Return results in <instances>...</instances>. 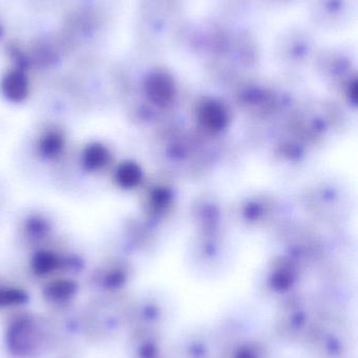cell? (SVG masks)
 Listing matches in <instances>:
<instances>
[{"instance_id":"7a4b0ae2","label":"cell","mask_w":358,"mask_h":358,"mask_svg":"<svg viewBox=\"0 0 358 358\" xmlns=\"http://www.w3.org/2000/svg\"><path fill=\"white\" fill-rule=\"evenodd\" d=\"M322 313H311L302 305L291 303L275 317V329L282 340L304 344Z\"/></svg>"},{"instance_id":"6da1fadb","label":"cell","mask_w":358,"mask_h":358,"mask_svg":"<svg viewBox=\"0 0 358 358\" xmlns=\"http://www.w3.org/2000/svg\"><path fill=\"white\" fill-rule=\"evenodd\" d=\"M349 343L342 322L322 315L304 345L313 358H346Z\"/></svg>"},{"instance_id":"277c9868","label":"cell","mask_w":358,"mask_h":358,"mask_svg":"<svg viewBox=\"0 0 358 358\" xmlns=\"http://www.w3.org/2000/svg\"><path fill=\"white\" fill-rule=\"evenodd\" d=\"M4 92L10 100L19 102L27 96V85L25 77L20 73H11L4 83Z\"/></svg>"},{"instance_id":"3957f363","label":"cell","mask_w":358,"mask_h":358,"mask_svg":"<svg viewBox=\"0 0 358 358\" xmlns=\"http://www.w3.org/2000/svg\"><path fill=\"white\" fill-rule=\"evenodd\" d=\"M219 358H268V349L260 341L241 338L226 343Z\"/></svg>"},{"instance_id":"8992f818","label":"cell","mask_w":358,"mask_h":358,"mask_svg":"<svg viewBox=\"0 0 358 358\" xmlns=\"http://www.w3.org/2000/svg\"><path fill=\"white\" fill-rule=\"evenodd\" d=\"M57 265H58V260L56 256L50 252H39L34 258V269L38 273H50V271L56 268Z\"/></svg>"},{"instance_id":"9c48e42d","label":"cell","mask_w":358,"mask_h":358,"mask_svg":"<svg viewBox=\"0 0 358 358\" xmlns=\"http://www.w3.org/2000/svg\"><path fill=\"white\" fill-rule=\"evenodd\" d=\"M19 299H20V294L18 292H12V290L0 292V302L1 303L17 302Z\"/></svg>"},{"instance_id":"52a82bcc","label":"cell","mask_w":358,"mask_h":358,"mask_svg":"<svg viewBox=\"0 0 358 358\" xmlns=\"http://www.w3.org/2000/svg\"><path fill=\"white\" fill-rule=\"evenodd\" d=\"M61 147H62V140H61V136H59L58 134H50V136H46V138L42 141V151L46 155H56L60 150Z\"/></svg>"},{"instance_id":"ba28073f","label":"cell","mask_w":358,"mask_h":358,"mask_svg":"<svg viewBox=\"0 0 358 358\" xmlns=\"http://www.w3.org/2000/svg\"><path fill=\"white\" fill-rule=\"evenodd\" d=\"M74 287L67 282H58L50 287V294L56 298H65L73 292Z\"/></svg>"},{"instance_id":"5b68a950","label":"cell","mask_w":358,"mask_h":358,"mask_svg":"<svg viewBox=\"0 0 358 358\" xmlns=\"http://www.w3.org/2000/svg\"><path fill=\"white\" fill-rule=\"evenodd\" d=\"M107 159V153L102 146L92 145L88 147L84 152V162L88 167L92 169H98L101 166L104 165Z\"/></svg>"}]
</instances>
